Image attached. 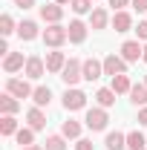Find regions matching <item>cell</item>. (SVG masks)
Returning <instances> with one entry per match:
<instances>
[{
	"label": "cell",
	"mask_w": 147,
	"mask_h": 150,
	"mask_svg": "<svg viewBox=\"0 0 147 150\" xmlns=\"http://www.w3.org/2000/svg\"><path fill=\"white\" fill-rule=\"evenodd\" d=\"M112 90L121 95V93H130V90H133V84H130L127 75H112Z\"/></svg>",
	"instance_id": "cb8c5ba5"
},
{
	"label": "cell",
	"mask_w": 147,
	"mask_h": 150,
	"mask_svg": "<svg viewBox=\"0 0 147 150\" xmlns=\"http://www.w3.org/2000/svg\"><path fill=\"white\" fill-rule=\"evenodd\" d=\"M0 133H3V136H15V133H18L15 115H3V118H0Z\"/></svg>",
	"instance_id": "d4e9b609"
},
{
	"label": "cell",
	"mask_w": 147,
	"mask_h": 150,
	"mask_svg": "<svg viewBox=\"0 0 147 150\" xmlns=\"http://www.w3.org/2000/svg\"><path fill=\"white\" fill-rule=\"evenodd\" d=\"M144 84H147V78H144Z\"/></svg>",
	"instance_id": "ab89813d"
},
{
	"label": "cell",
	"mask_w": 147,
	"mask_h": 150,
	"mask_svg": "<svg viewBox=\"0 0 147 150\" xmlns=\"http://www.w3.org/2000/svg\"><path fill=\"white\" fill-rule=\"evenodd\" d=\"M95 144H92L90 139H78V144H75V150H92Z\"/></svg>",
	"instance_id": "4dcf8cb0"
},
{
	"label": "cell",
	"mask_w": 147,
	"mask_h": 150,
	"mask_svg": "<svg viewBox=\"0 0 147 150\" xmlns=\"http://www.w3.org/2000/svg\"><path fill=\"white\" fill-rule=\"evenodd\" d=\"M15 6H20V9H32L35 0H15Z\"/></svg>",
	"instance_id": "836d02e7"
},
{
	"label": "cell",
	"mask_w": 147,
	"mask_h": 150,
	"mask_svg": "<svg viewBox=\"0 0 147 150\" xmlns=\"http://www.w3.org/2000/svg\"><path fill=\"white\" fill-rule=\"evenodd\" d=\"M64 67H66L64 52H49V55H46V72H61Z\"/></svg>",
	"instance_id": "5bb4252c"
},
{
	"label": "cell",
	"mask_w": 147,
	"mask_h": 150,
	"mask_svg": "<svg viewBox=\"0 0 147 150\" xmlns=\"http://www.w3.org/2000/svg\"><path fill=\"white\" fill-rule=\"evenodd\" d=\"M43 67H46V64H43L37 55L26 58V78H35V81H37V78L43 75Z\"/></svg>",
	"instance_id": "7c38bea8"
},
{
	"label": "cell",
	"mask_w": 147,
	"mask_h": 150,
	"mask_svg": "<svg viewBox=\"0 0 147 150\" xmlns=\"http://www.w3.org/2000/svg\"><path fill=\"white\" fill-rule=\"evenodd\" d=\"M104 147L107 150H124L127 147V136H124V133H107V139H104Z\"/></svg>",
	"instance_id": "8fae6325"
},
{
	"label": "cell",
	"mask_w": 147,
	"mask_h": 150,
	"mask_svg": "<svg viewBox=\"0 0 147 150\" xmlns=\"http://www.w3.org/2000/svg\"><path fill=\"white\" fill-rule=\"evenodd\" d=\"M46 150H66L64 136H49V139H46Z\"/></svg>",
	"instance_id": "f1b7e54d"
},
{
	"label": "cell",
	"mask_w": 147,
	"mask_h": 150,
	"mask_svg": "<svg viewBox=\"0 0 147 150\" xmlns=\"http://www.w3.org/2000/svg\"><path fill=\"white\" fill-rule=\"evenodd\" d=\"M136 32H139V38H141V40H147V20H141V23H139V29H136Z\"/></svg>",
	"instance_id": "d6a6232c"
},
{
	"label": "cell",
	"mask_w": 147,
	"mask_h": 150,
	"mask_svg": "<svg viewBox=\"0 0 147 150\" xmlns=\"http://www.w3.org/2000/svg\"><path fill=\"white\" fill-rule=\"evenodd\" d=\"M66 32H69V40H72V43H84V38H87V26H84L81 20H72Z\"/></svg>",
	"instance_id": "e0dca14e"
},
{
	"label": "cell",
	"mask_w": 147,
	"mask_h": 150,
	"mask_svg": "<svg viewBox=\"0 0 147 150\" xmlns=\"http://www.w3.org/2000/svg\"><path fill=\"white\" fill-rule=\"evenodd\" d=\"M61 78H64V84H66V87H75V84L84 78V64H81L78 58H69V61H66V67L61 69Z\"/></svg>",
	"instance_id": "6da1fadb"
},
{
	"label": "cell",
	"mask_w": 147,
	"mask_h": 150,
	"mask_svg": "<svg viewBox=\"0 0 147 150\" xmlns=\"http://www.w3.org/2000/svg\"><path fill=\"white\" fill-rule=\"evenodd\" d=\"M61 136H64V139H78V136H81V124H78V121H72V118H69V121H64Z\"/></svg>",
	"instance_id": "44dd1931"
},
{
	"label": "cell",
	"mask_w": 147,
	"mask_h": 150,
	"mask_svg": "<svg viewBox=\"0 0 147 150\" xmlns=\"http://www.w3.org/2000/svg\"><path fill=\"white\" fill-rule=\"evenodd\" d=\"M26 67V61H23V52H9L6 55V61H3V69L12 75V72H18V69H23Z\"/></svg>",
	"instance_id": "30bf717a"
},
{
	"label": "cell",
	"mask_w": 147,
	"mask_h": 150,
	"mask_svg": "<svg viewBox=\"0 0 147 150\" xmlns=\"http://www.w3.org/2000/svg\"><path fill=\"white\" fill-rule=\"evenodd\" d=\"M90 26H92V29H104V26H107V12H104V9H92Z\"/></svg>",
	"instance_id": "484cf974"
},
{
	"label": "cell",
	"mask_w": 147,
	"mask_h": 150,
	"mask_svg": "<svg viewBox=\"0 0 147 150\" xmlns=\"http://www.w3.org/2000/svg\"><path fill=\"white\" fill-rule=\"evenodd\" d=\"M15 32V20H12V15H3L0 18V35L6 38V35H12Z\"/></svg>",
	"instance_id": "83f0119b"
},
{
	"label": "cell",
	"mask_w": 147,
	"mask_h": 150,
	"mask_svg": "<svg viewBox=\"0 0 147 150\" xmlns=\"http://www.w3.org/2000/svg\"><path fill=\"white\" fill-rule=\"evenodd\" d=\"M101 75H104V61L87 58V61H84V78H87V81H98Z\"/></svg>",
	"instance_id": "ba28073f"
},
{
	"label": "cell",
	"mask_w": 147,
	"mask_h": 150,
	"mask_svg": "<svg viewBox=\"0 0 147 150\" xmlns=\"http://www.w3.org/2000/svg\"><path fill=\"white\" fill-rule=\"evenodd\" d=\"M26 118H29V127L32 130H43L46 127V115L40 112V107H32V110L26 112Z\"/></svg>",
	"instance_id": "9a60e30c"
},
{
	"label": "cell",
	"mask_w": 147,
	"mask_h": 150,
	"mask_svg": "<svg viewBox=\"0 0 147 150\" xmlns=\"http://www.w3.org/2000/svg\"><path fill=\"white\" fill-rule=\"evenodd\" d=\"M130 101L133 104H147V84H136L130 90Z\"/></svg>",
	"instance_id": "7402d4cb"
},
{
	"label": "cell",
	"mask_w": 147,
	"mask_h": 150,
	"mask_svg": "<svg viewBox=\"0 0 147 150\" xmlns=\"http://www.w3.org/2000/svg\"><path fill=\"white\" fill-rule=\"evenodd\" d=\"M20 110V101L18 98H15V95H0V112H3V115H15V112Z\"/></svg>",
	"instance_id": "4fadbf2b"
},
{
	"label": "cell",
	"mask_w": 147,
	"mask_h": 150,
	"mask_svg": "<svg viewBox=\"0 0 147 150\" xmlns=\"http://www.w3.org/2000/svg\"><path fill=\"white\" fill-rule=\"evenodd\" d=\"M40 18L46 20V23H58V20L64 18V9L58 3H46V6H40Z\"/></svg>",
	"instance_id": "9c48e42d"
},
{
	"label": "cell",
	"mask_w": 147,
	"mask_h": 150,
	"mask_svg": "<svg viewBox=\"0 0 147 150\" xmlns=\"http://www.w3.org/2000/svg\"><path fill=\"white\" fill-rule=\"evenodd\" d=\"M92 0H72V12L75 15H84V12H90L92 6H90Z\"/></svg>",
	"instance_id": "f546056e"
},
{
	"label": "cell",
	"mask_w": 147,
	"mask_h": 150,
	"mask_svg": "<svg viewBox=\"0 0 147 150\" xmlns=\"http://www.w3.org/2000/svg\"><path fill=\"white\" fill-rule=\"evenodd\" d=\"M15 139H18L20 147H29V144H32V139H35V130H32V127H23V130L15 133Z\"/></svg>",
	"instance_id": "4316f807"
},
{
	"label": "cell",
	"mask_w": 147,
	"mask_h": 150,
	"mask_svg": "<svg viewBox=\"0 0 147 150\" xmlns=\"http://www.w3.org/2000/svg\"><path fill=\"white\" fill-rule=\"evenodd\" d=\"M141 52H144V46H139V40H124V43H121V58H124L127 64L139 61Z\"/></svg>",
	"instance_id": "52a82bcc"
},
{
	"label": "cell",
	"mask_w": 147,
	"mask_h": 150,
	"mask_svg": "<svg viewBox=\"0 0 147 150\" xmlns=\"http://www.w3.org/2000/svg\"><path fill=\"white\" fill-rule=\"evenodd\" d=\"M20 150H43V147H37V144H29V147H20Z\"/></svg>",
	"instance_id": "8d00e7d4"
},
{
	"label": "cell",
	"mask_w": 147,
	"mask_h": 150,
	"mask_svg": "<svg viewBox=\"0 0 147 150\" xmlns=\"http://www.w3.org/2000/svg\"><path fill=\"white\" fill-rule=\"evenodd\" d=\"M64 107H66V110H84V107H87V95L81 93V90H66V93H64Z\"/></svg>",
	"instance_id": "5b68a950"
},
{
	"label": "cell",
	"mask_w": 147,
	"mask_h": 150,
	"mask_svg": "<svg viewBox=\"0 0 147 150\" xmlns=\"http://www.w3.org/2000/svg\"><path fill=\"white\" fill-rule=\"evenodd\" d=\"M32 98H35L37 107H46V104L52 101V90H49V87H37L35 93H32Z\"/></svg>",
	"instance_id": "ffe728a7"
},
{
	"label": "cell",
	"mask_w": 147,
	"mask_h": 150,
	"mask_svg": "<svg viewBox=\"0 0 147 150\" xmlns=\"http://www.w3.org/2000/svg\"><path fill=\"white\" fill-rule=\"evenodd\" d=\"M127 147H130V150H144V147H147L144 136H141V133H139V130L127 133Z\"/></svg>",
	"instance_id": "603a6c76"
},
{
	"label": "cell",
	"mask_w": 147,
	"mask_h": 150,
	"mask_svg": "<svg viewBox=\"0 0 147 150\" xmlns=\"http://www.w3.org/2000/svg\"><path fill=\"white\" fill-rule=\"evenodd\" d=\"M139 124H144V127H147V107L139 112Z\"/></svg>",
	"instance_id": "d590c367"
},
{
	"label": "cell",
	"mask_w": 147,
	"mask_h": 150,
	"mask_svg": "<svg viewBox=\"0 0 147 150\" xmlns=\"http://www.w3.org/2000/svg\"><path fill=\"white\" fill-rule=\"evenodd\" d=\"M6 93L15 95V98H29L35 90H32V87H29L23 78H9V81H6Z\"/></svg>",
	"instance_id": "277c9868"
},
{
	"label": "cell",
	"mask_w": 147,
	"mask_h": 150,
	"mask_svg": "<svg viewBox=\"0 0 147 150\" xmlns=\"http://www.w3.org/2000/svg\"><path fill=\"white\" fill-rule=\"evenodd\" d=\"M18 35L23 38V40H35L37 38V23L35 20H23V23L18 26Z\"/></svg>",
	"instance_id": "d6986e66"
},
{
	"label": "cell",
	"mask_w": 147,
	"mask_h": 150,
	"mask_svg": "<svg viewBox=\"0 0 147 150\" xmlns=\"http://www.w3.org/2000/svg\"><path fill=\"white\" fill-rule=\"evenodd\" d=\"M66 38H69V32H66L64 26H58V23H52L49 29H43V43H46V46H61Z\"/></svg>",
	"instance_id": "3957f363"
},
{
	"label": "cell",
	"mask_w": 147,
	"mask_h": 150,
	"mask_svg": "<svg viewBox=\"0 0 147 150\" xmlns=\"http://www.w3.org/2000/svg\"><path fill=\"white\" fill-rule=\"evenodd\" d=\"M55 3H58V6H64V3H72V0H55Z\"/></svg>",
	"instance_id": "f35d334b"
},
{
	"label": "cell",
	"mask_w": 147,
	"mask_h": 150,
	"mask_svg": "<svg viewBox=\"0 0 147 150\" xmlns=\"http://www.w3.org/2000/svg\"><path fill=\"white\" fill-rule=\"evenodd\" d=\"M115 90H112V87H101V90H98V93H95V101H98V104H101V107H112V104H115Z\"/></svg>",
	"instance_id": "ac0fdd59"
},
{
	"label": "cell",
	"mask_w": 147,
	"mask_h": 150,
	"mask_svg": "<svg viewBox=\"0 0 147 150\" xmlns=\"http://www.w3.org/2000/svg\"><path fill=\"white\" fill-rule=\"evenodd\" d=\"M87 127H90L92 133H98V130H107V121H110V115H107V110L104 107H95V110H87Z\"/></svg>",
	"instance_id": "7a4b0ae2"
},
{
	"label": "cell",
	"mask_w": 147,
	"mask_h": 150,
	"mask_svg": "<svg viewBox=\"0 0 147 150\" xmlns=\"http://www.w3.org/2000/svg\"><path fill=\"white\" fill-rule=\"evenodd\" d=\"M141 61H144V64H147V46H144V52H141Z\"/></svg>",
	"instance_id": "74e56055"
},
{
	"label": "cell",
	"mask_w": 147,
	"mask_h": 150,
	"mask_svg": "<svg viewBox=\"0 0 147 150\" xmlns=\"http://www.w3.org/2000/svg\"><path fill=\"white\" fill-rule=\"evenodd\" d=\"M133 6H136L139 12H147V0H133Z\"/></svg>",
	"instance_id": "e575fe53"
},
{
	"label": "cell",
	"mask_w": 147,
	"mask_h": 150,
	"mask_svg": "<svg viewBox=\"0 0 147 150\" xmlns=\"http://www.w3.org/2000/svg\"><path fill=\"white\" fill-rule=\"evenodd\" d=\"M130 26H133V18L127 12H115L112 15V29L115 32H130Z\"/></svg>",
	"instance_id": "2e32d148"
},
{
	"label": "cell",
	"mask_w": 147,
	"mask_h": 150,
	"mask_svg": "<svg viewBox=\"0 0 147 150\" xmlns=\"http://www.w3.org/2000/svg\"><path fill=\"white\" fill-rule=\"evenodd\" d=\"M127 3H133V0H110V6L115 9V12H124V6Z\"/></svg>",
	"instance_id": "1f68e13d"
},
{
	"label": "cell",
	"mask_w": 147,
	"mask_h": 150,
	"mask_svg": "<svg viewBox=\"0 0 147 150\" xmlns=\"http://www.w3.org/2000/svg\"><path fill=\"white\" fill-rule=\"evenodd\" d=\"M127 69V61L118 55H107L104 58V75H124Z\"/></svg>",
	"instance_id": "8992f818"
}]
</instances>
